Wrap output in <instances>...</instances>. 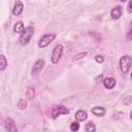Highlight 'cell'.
<instances>
[{"instance_id":"cell-1","label":"cell","mask_w":132,"mask_h":132,"mask_svg":"<svg viewBox=\"0 0 132 132\" xmlns=\"http://www.w3.org/2000/svg\"><path fill=\"white\" fill-rule=\"evenodd\" d=\"M34 27L33 26H28L25 28V30L23 31V33H21V36L19 38V41H20V44L22 46H25L29 43V41L31 40L32 36L34 35Z\"/></svg>"},{"instance_id":"cell-22","label":"cell","mask_w":132,"mask_h":132,"mask_svg":"<svg viewBox=\"0 0 132 132\" xmlns=\"http://www.w3.org/2000/svg\"><path fill=\"white\" fill-rule=\"evenodd\" d=\"M131 101H132V97H131V96H127V97L124 99V101H123V102H124V104L128 105V104H129Z\"/></svg>"},{"instance_id":"cell-16","label":"cell","mask_w":132,"mask_h":132,"mask_svg":"<svg viewBox=\"0 0 132 132\" xmlns=\"http://www.w3.org/2000/svg\"><path fill=\"white\" fill-rule=\"evenodd\" d=\"M27 100H28L27 98L26 99L25 98H20L19 101H18V104H16L18 105V108L21 109V110L22 109H25L27 107Z\"/></svg>"},{"instance_id":"cell-26","label":"cell","mask_w":132,"mask_h":132,"mask_svg":"<svg viewBox=\"0 0 132 132\" xmlns=\"http://www.w3.org/2000/svg\"><path fill=\"white\" fill-rule=\"evenodd\" d=\"M120 1H121V2H126L127 0H120Z\"/></svg>"},{"instance_id":"cell-15","label":"cell","mask_w":132,"mask_h":132,"mask_svg":"<svg viewBox=\"0 0 132 132\" xmlns=\"http://www.w3.org/2000/svg\"><path fill=\"white\" fill-rule=\"evenodd\" d=\"M6 66H7V59L3 54H1L0 55V70L3 71L6 68Z\"/></svg>"},{"instance_id":"cell-6","label":"cell","mask_w":132,"mask_h":132,"mask_svg":"<svg viewBox=\"0 0 132 132\" xmlns=\"http://www.w3.org/2000/svg\"><path fill=\"white\" fill-rule=\"evenodd\" d=\"M44 64H45V62H44L43 59H38V60L34 63L33 68H32V70H31V73H32L33 75H37V74L42 70V68L44 67Z\"/></svg>"},{"instance_id":"cell-19","label":"cell","mask_w":132,"mask_h":132,"mask_svg":"<svg viewBox=\"0 0 132 132\" xmlns=\"http://www.w3.org/2000/svg\"><path fill=\"white\" fill-rule=\"evenodd\" d=\"M86 56H87V52H81V53H79V54H77V55H75V56L73 57V61L79 60V59H81V58H84V57H86Z\"/></svg>"},{"instance_id":"cell-7","label":"cell","mask_w":132,"mask_h":132,"mask_svg":"<svg viewBox=\"0 0 132 132\" xmlns=\"http://www.w3.org/2000/svg\"><path fill=\"white\" fill-rule=\"evenodd\" d=\"M4 127L9 132H16V127H15L14 121L11 118H6L4 120Z\"/></svg>"},{"instance_id":"cell-2","label":"cell","mask_w":132,"mask_h":132,"mask_svg":"<svg viewBox=\"0 0 132 132\" xmlns=\"http://www.w3.org/2000/svg\"><path fill=\"white\" fill-rule=\"evenodd\" d=\"M119 64H120V69L121 71L124 73V74H127L131 67H132V58L129 56V55H125V56H122L120 58V61H119Z\"/></svg>"},{"instance_id":"cell-18","label":"cell","mask_w":132,"mask_h":132,"mask_svg":"<svg viewBox=\"0 0 132 132\" xmlns=\"http://www.w3.org/2000/svg\"><path fill=\"white\" fill-rule=\"evenodd\" d=\"M70 130H71L72 132H76V131L79 130V124H78V121H76V122H72V123L70 124Z\"/></svg>"},{"instance_id":"cell-12","label":"cell","mask_w":132,"mask_h":132,"mask_svg":"<svg viewBox=\"0 0 132 132\" xmlns=\"http://www.w3.org/2000/svg\"><path fill=\"white\" fill-rule=\"evenodd\" d=\"M75 119H76V121H78V122H85L87 119H88V113H87V111H85V110H77L76 112H75Z\"/></svg>"},{"instance_id":"cell-20","label":"cell","mask_w":132,"mask_h":132,"mask_svg":"<svg viewBox=\"0 0 132 132\" xmlns=\"http://www.w3.org/2000/svg\"><path fill=\"white\" fill-rule=\"evenodd\" d=\"M127 40H132V23L130 24L128 32H127Z\"/></svg>"},{"instance_id":"cell-24","label":"cell","mask_w":132,"mask_h":132,"mask_svg":"<svg viewBox=\"0 0 132 132\" xmlns=\"http://www.w3.org/2000/svg\"><path fill=\"white\" fill-rule=\"evenodd\" d=\"M102 77H103V75H102V74H100L99 76H97V77H96V82L98 84V81H100V80L102 79Z\"/></svg>"},{"instance_id":"cell-4","label":"cell","mask_w":132,"mask_h":132,"mask_svg":"<svg viewBox=\"0 0 132 132\" xmlns=\"http://www.w3.org/2000/svg\"><path fill=\"white\" fill-rule=\"evenodd\" d=\"M63 52H64V46L62 44H57L54 47L52 56H51V61H52L53 64H57L60 61V59L63 55Z\"/></svg>"},{"instance_id":"cell-17","label":"cell","mask_w":132,"mask_h":132,"mask_svg":"<svg viewBox=\"0 0 132 132\" xmlns=\"http://www.w3.org/2000/svg\"><path fill=\"white\" fill-rule=\"evenodd\" d=\"M85 130L87 132H94V131H96V126L92 122H88L85 126Z\"/></svg>"},{"instance_id":"cell-3","label":"cell","mask_w":132,"mask_h":132,"mask_svg":"<svg viewBox=\"0 0 132 132\" xmlns=\"http://www.w3.org/2000/svg\"><path fill=\"white\" fill-rule=\"evenodd\" d=\"M57 37L56 33H46L44 35H42L38 41V47L43 48L45 46H47L50 43H52L54 41V39Z\"/></svg>"},{"instance_id":"cell-8","label":"cell","mask_w":132,"mask_h":132,"mask_svg":"<svg viewBox=\"0 0 132 132\" xmlns=\"http://www.w3.org/2000/svg\"><path fill=\"white\" fill-rule=\"evenodd\" d=\"M23 10H24V4H23V2L22 1H20V0H16L15 1V3H14V5H13V8H12V14L13 15H21L22 14V12H23Z\"/></svg>"},{"instance_id":"cell-21","label":"cell","mask_w":132,"mask_h":132,"mask_svg":"<svg viewBox=\"0 0 132 132\" xmlns=\"http://www.w3.org/2000/svg\"><path fill=\"white\" fill-rule=\"evenodd\" d=\"M95 61H96L97 63H103V62H104V58H103V56H101V55H97V56L95 57Z\"/></svg>"},{"instance_id":"cell-5","label":"cell","mask_w":132,"mask_h":132,"mask_svg":"<svg viewBox=\"0 0 132 132\" xmlns=\"http://www.w3.org/2000/svg\"><path fill=\"white\" fill-rule=\"evenodd\" d=\"M69 113V109L64 106V105H57V106H54L53 107V110H52V116H53V119H56L57 117L61 116V114H68Z\"/></svg>"},{"instance_id":"cell-9","label":"cell","mask_w":132,"mask_h":132,"mask_svg":"<svg viewBox=\"0 0 132 132\" xmlns=\"http://www.w3.org/2000/svg\"><path fill=\"white\" fill-rule=\"evenodd\" d=\"M123 13V7L121 5H117L116 7H113L110 11V16L112 20H118L122 16Z\"/></svg>"},{"instance_id":"cell-27","label":"cell","mask_w":132,"mask_h":132,"mask_svg":"<svg viewBox=\"0 0 132 132\" xmlns=\"http://www.w3.org/2000/svg\"><path fill=\"white\" fill-rule=\"evenodd\" d=\"M130 77H131V79H132V72H131V75H130Z\"/></svg>"},{"instance_id":"cell-10","label":"cell","mask_w":132,"mask_h":132,"mask_svg":"<svg viewBox=\"0 0 132 132\" xmlns=\"http://www.w3.org/2000/svg\"><path fill=\"white\" fill-rule=\"evenodd\" d=\"M117 85L116 78L113 77H106L103 79V86L106 90H112Z\"/></svg>"},{"instance_id":"cell-13","label":"cell","mask_w":132,"mask_h":132,"mask_svg":"<svg viewBox=\"0 0 132 132\" xmlns=\"http://www.w3.org/2000/svg\"><path fill=\"white\" fill-rule=\"evenodd\" d=\"M35 94H36V91H35V88L30 86L27 88V91H26V98L28 100H33L35 98Z\"/></svg>"},{"instance_id":"cell-11","label":"cell","mask_w":132,"mask_h":132,"mask_svg":"<svg viewBox=\"0 0 132 132\" xmlns=\"http://www.w3.org/2000/svg\"><path fill=\"white\" fill-rule=\"evenodd\" d=\"M91 111H92V113H93L94 116L103 117V116L105 114V112H106V109H105L104 107H102V106H95V107H93V108L91 109Z\"/></svg>"},{"instance_id":"cell-23","label":"cell","mask_w":132,"mask_h":132,"mask_svg":"<svg viewBox=\"0 0 132 132\" xmlns=\"http://www.w3.org/2000/svg\"><path fill=\"white\" fill-rule=\"evenodd\" d=\"M127 10L129 13H132V0H130L128 2V5H127Z\"/></svg>"},{"instance_id":"cell-25","label":"cell","mask_w":132,"mask_h":132,"mask_svg":"<svg viewBox=\"0 0 132 132\" xmlns=\"http://www.w3.org/2000/svg\"><path fill=\"white\" fill-rule=\"evenodd\" d=\"M130 119L132 120V109H131V111H130Z\"/></svg>"},{"instance_id":"cell-14","label":"cell","mask_w":132,"mask_h":132,"mask_svg":"<svg viewBox=\"0 0 132 132\" xmlns=\"http://www.w3.org/2000/svg\"><path fill=\"white\" fill-rule=\"evenodd\" d=\"M24 30H25V26H24V23L22 21H19L14 24V26H13V32L14 33H23Z\"/></svg>"}]
</instances>
